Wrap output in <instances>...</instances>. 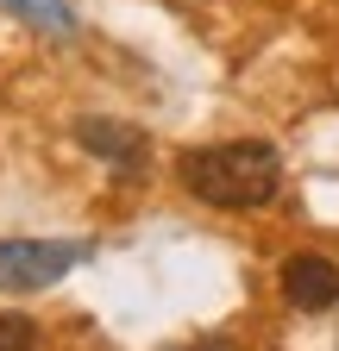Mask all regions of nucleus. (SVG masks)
Wrapping results in <instances>:
<instances>
[{"label":"nucleus","mask_w":339,"mask_h":351,"mask_svg":"<svg viewBox=\"0 0 339 351\" xmlns=\"http://www.w3.org/2000/svg\"><path fill=\"white\" fill-rule=\"evenodd\" d=\"M75 145L82 151H95L101 163H113L119 176H139L145 157H151V138L132 125V119H107V113H89V119H75Z\"/></svg>","instance_id":"nucleus-3"},{"label":"nucleus","mask_w":339,"mask_h":351,"mask_svg":"<svg viewBox=\"0 0 339 351\" xmlns=\"http://www.w3.org/2000/svg\"><path fill=\"white\" fill-rule=\"evenodd\" d=\"M189 351H233V345H226V339L214 332V339H201V345H189Z\"/></svg>","instance_id":"nucleus-7"},{"label":"nucleus","mask_w":339,"mask_h":351,"mask_svg":"<svg viewBox=\"0 0 339 351\" xmlns=\"http://www.w3.org/2000/svg\"><path fill=\"white\" fill-rule=\"evenodd\" d=\"M283 295H289V307H302V314H327L339 301V263L314 257V251H295L283 263Z\"/></svg>","instance_id":"nucleus-4"},{"label":"nucleus","mask_w":339,"mask_h":351,"mask_svg":"<svg viewBox=\"0 0 339 351\" xmlns=\"http://www.w3.org/2000/svg\"><path fill=\"white\" fill-rule=\"evenodd\" d=\"M7 13H19L25 25H38V32H51V38H69L75 32V7L69 0H0Z\"/></svg>","instance_id":"nucleus-5"},{"label":"nucleus","mask_w":339,"mask_h":351,"mask_svg":"<svg viewBox=\"0 0 339 351\" xmlns=\"http://www.w3.org/2000/svg\"><path fill=\"white\" fill-rule=\"evenodd\" d=\"M95 245H69V239H0V289L7 295H38L63 282Z\"/></svg>","instance_id":"nucleus-2"},{"label":"nucleus","mask_w":339,"mask_h":351,"mask_svg":"<svg viewBox=\"0 0 339 351\" xmlns=\"http://www.w3.org/2000/svg\"><path fill=\"white\" fill-rule=\"evenodd\" d=\"M0 351H38V326L25 314H0Z\"/></svg>","instance_id":"nucleus-6"},{"label":"nucleus","mask_w":339,"mask_h":351,"mask_svg":"<svg viewBox=\"0 0 339 351\" xmlns=\"http://www.w3.org/2000/svg\"><path fill=\"white\" fill-rule=\"evenodd\" d=\"M183 189L220 213H251V207H270L283 189V157L264 138H239V145H201L176 157Z\"/></svg>","instance_id":"nucleus-1"}]
</instances>
